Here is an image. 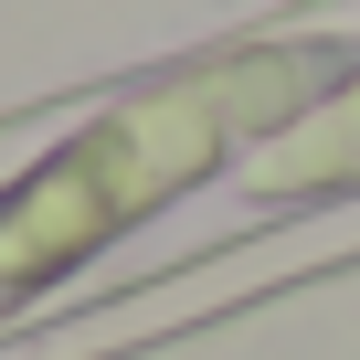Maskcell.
<instances>
[{
	"instance_id": "cell-1",
	"label": "cell",
	"mask_w": 360,
	"mask_h": 360,
	"mask_svg": "<svg viewBox=\"0 0 360 360\" xmlns=\"http://www.w3.org/2000/svg\"><path fill=\"white\" fill-rule=\"evenodd\" d=\"M349 64H360V43H339V32H276V43H223L202 64L138 75L96 117H75L32 169L0 180V328L32 297H53L85 255H106L148 212H169L180 191L244 169Z\"/></svg>"
},
{
	"instance_id": "cell-2",
	"label": "cell",
	"mask_w": 360,
	"mask_h": 360,
	"mask_svg": "<svg viewBox=\"0 0 360 360\" xmlns=\"http://www.w3.org/2000/svg\"><path fill=\"white\" fill-rule=\"evenodd\" d=\"M244 191H255V202H328V191H360V64H349L318 106H297V117L244 159Z\"/></svg>"
}]
</instances>
